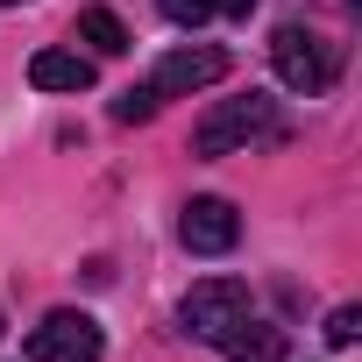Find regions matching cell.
I'll use <instances>...</instances> for the list:
<instances>
[{"label":"cell","mask_w":362,"mask_h":362,"mask_svg":"<svg viewBox=\"0 0 362 362\" xmlns=\"http://www.w3.org/2000/svg\"><path fill=\"white\" fill-rule=\"evenodd\" d=\"M100 348H107V334H100V320L93 313H43L36 327H29V362H100Z\"/></svg>","instance_id":"obj_4"},{"label":"cell","mask_w":362,"mask_h":362,"mask_svg":"<svg viewBox=\"0 0 362 362\" xmlns=\"http://www.w3.org/2000/svg\"><path fill=\"white\" fill-rule=\"evenodd\" d=\"M177 242H185L192 256H228L235 242H242V214L228 206V199H185V214H177Z\"/></svg>","instance_id":"obj_6"},{"label":"cell","mask_w":362,"mask_h":362,"mask_svg":"<svg viewBox=\"0 0 362 362\" xmlns=\"http://www.w3.org/2000/svg\"><path fill=\"white\" fill-rule=\"evenodd\" d=\"M78 36L93 43V57H121V50H128V29H121L114 8H86V15H78Z\"/></svg>","instance_id":"obj_9"},{"label":"cell","mask_w":362,"mask_h":362,"mask_svg":"<svg viewBox=\"0 0 362 362\" xmlns=\"http://www.w3.org/2000/svg\"><path fill=\"white\" fill-rule=\"evenodd\" d=\"M256 8H263V0H221V15H235V22H249Z\"/></svg>","instance_id":"obj_13"},{"label":"cell","mask_w":362,"mask_h":362,"mask_svg":"<svg viewBox=\"0 0 362 362\" xmlns=\"http://www.w3.org/2000/svg\"><path fill=\"white\" fill-rule=\"evenodd\" d=\"M270 57H277V78L291 86V93H327L334 86V50H327V36H313V29H298V22H284L277 36H270Z\"/></svg>","instance_id":"obj_3"},{"label":"cell","mask_w":362,"mask_h":362,"mask_svg":"<svg viewBox=\"0 0 362 362\" xmlns=\"http://www.w3.org/2000/svg\"><path fill=\"white\" fill-rule=\"evenodd\" d=\"M0 334H8V320H0Z\"/></svg>","instance_id":"obj_15"},{"label":"cell","mask_w":362,"mask_h":362,"mask_svg":"<svg viewBox=\"0 0 362 362\" xmlns=\"http://www.w3.org/2000/svg\"><path fill=\"white\" fill-rule=\"evenodd\" d=\"M156 107H163V100H156V93H149V86H128V93H121V100H114V121H121V128H142V121H149V114H156Z\"/></svg>","instance_id":"obj_10"},{"label":"cell","mask_w":362,"mask_h":362,"mask_svg":"<svg viewBox=\"0 0 362 362\" xmlns=\"http://www.w3.org/2000/svg\"><path fill=\"white\" fill-rule=\"evenodd\" d=\"M221 78H228V50L185 43V50H163V57H156L149 93H156V100H185V93H206V86H221Z\"/></svg>","instance_id":"obj_5"},{"label":"cell","mask_w":362,"mask_h":362,"mask_svg":"<svg viewBox=\"0 0 362 362\" xmlns=\"http://www.w3.org/2000/svg\"><path fill=\"white\" fill-rule=\"evenodd\" d=\"M235 320H249V284L242 277H199L185 291V305H177V327H185L192 341H214V348H221V334Z\"/></svg>","instance_id":"obj_2"},{"label":"cell","mask_w":362,"mask_h":362,"mask_svg":"<svg viewBox=\"0 0 362 362\" xmlns=\"http://www.w3.org/2000/svg\"><path fill=\"white\" fill-rule=\"evenodd\" d=\"M221 355H228V362H284V327L235 320V327L221 334Z\"/></svg>","instance_id":"obj_8"},{"label":"cell","mask_w":362,"mask_h":362,"mask_svg":"<svg viewBox=\"0 0 362 362\" xmlns=\"http://www.w3.org/2000/svg\"><path fill=\"white\" fill-rule=\"evenodd\" d=\"M0 8H22V0H0Z\"/></svg>","instance_id":"obj_14"},{"label":"cell","mask_w":362,"mask_h":362,"mask_svg":"<svg viewBox=\"0 0 362 362\" xmlns=\"http://www.w3.org/2000/svg\"><path fill=\"white\" fill-rule=\"evenodd\" d=\"M29 86L36 93H86L93 86V57H78V50H36L29 57Z\"/></svg>","instance_id":"obj_7"},{"label":"cell","mask_w":362,"mask_h":362,"mask_svg":"<svg viewBox=\"0 0 362 362\" xmlns=\"http://www.w3.org/2000/svg\"><path fill=\"white\" fill-rule=\"evenodd\" d=\"M355 334H362V305H334L327 313V341L334 348H355Z\"/></svg>","instance_id":"obj_12"},{"label":"cell","mask_w":362,"mask_h":362,"mask_svg":"<svg viewBox=\"0 0 362 362\" xmlns=\"http://www.w3.org/2000/svg\"><path fill=\"white\" fill-rule=\"evenodd\" d=\"M263 135H284V128H277V100H263V93L214 100V107L199 114V128H192V156H235V149H249V142H263Z\"/></svg>","instance_id":"obj_1"},{"label":"cell","mask_w":362,"mask_h":362,"mask_svg":"<svg viewBox=\"0 0 362 362\" xmlns=\"http://www.w3.org/2000/svg\"><path fill=\"white\" fill-rule=\"evenodd\" d=\"M163 8V22H177V29H199L206 15H221V0H156Z\"/></svg>","instance_id":"obj_11"}]
</instances>
